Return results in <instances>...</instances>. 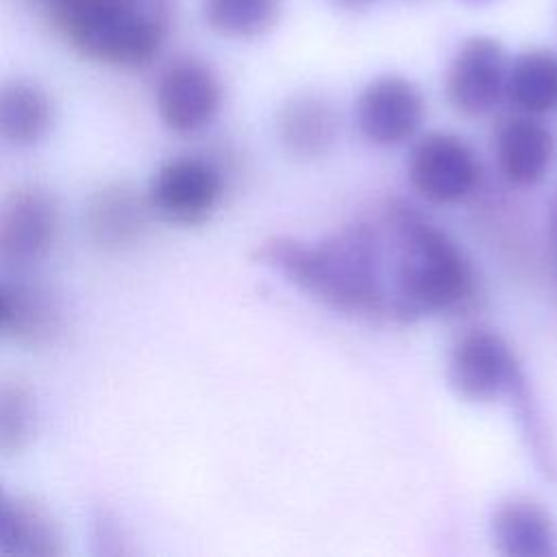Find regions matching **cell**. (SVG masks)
<instances>
[{"mask_svg":"<svg viewBox=\"0 0 557 557\" xmlns=\"http://www.w3.org/2000/svg\"><path fill=\"white\" fill-rule=\"evenodd\" d=\"M54 124L48 91L28 78L0 83V139L15 148H30L46 139Z\"/></svg>","mask_w":557,"mask_h":557,"instance_id":"obj_16","label":"cell"},{"mask_svg":"<svg viewBox=\"0 0 557 557\" xmlns=\"http://www.w3.org/2000/svg\"><path fill=\"white\" fill-rule=\"evenodd\" d=\"M450 389L476 405L509 396L524 379L509 344L494 331L470 329L457 337L446 368Z\"/></svg>","mask_w":557,"mask_h":557,"instance_id":"obj_7","label":"cell"},{"mask_svg":"<svg viewBox=\"0 0 557 557\" xmlns=\"http://www.w3.org/2000/svg\"><path fill=\"white\" fill-rule=\"evenodd\" d=\"M9 494L2 490V485H0V520H2V513H4V509H7V503H9Z\"/></svg>","mask_w":557,"mask_h":557,"instance_id":"obj_24","label":"cell"},{"mask_svg":"<svg viewBox=\"0 0 557 557\" xmlns=\"http://www.w3.org/2000/svg\"><path fill=\"white\" fill-rule=\"evenodd\" d=\"M333 2H337V4H342L346 9H361V7H368V4H372L376 0H333Z\"/></svg>","mask_w":557,"mask_h":557,"instance_id":"obj_23","label":"cell"},{"mask_svg":"<svg viewBox=\"0 0 557 557\" xmlns=\"http://www.w3.org/2000/svg\"><path fill=\"white\" fill-rule=\"evenodd\" d=\"M154 104L168 131L194 135L218 117L222 109V83L207 63L178 59L161 72Z\"/></svg>","mask_w":557,"mask_h":557,"instance_id":"obj_9","label":"cell"},{"mask_svg":"<svg viewBox=\"0 0 557 557\" xmlns=\"http://www.w3.org/2000/svg\"><path fill=\"white\" fill-rule=\"evenodd\" d=\"M7 313H9V296H7V285L0 283V331L7 326Z\"/></svg>","mask_w":557,"mask_h":557,"instance_id":"obj_21","label":"cell"},{"mask_svg":"<svg viewBox=\"0 0 557 557\" xmlns=\"http://www.w3.org/2000/svg\"><path fill=\"white\" fill-rule=\"evenodd\" d=\"M0 553L15 557H57L63 533L52 511L35 498H9L0 520Z\"/></svg>","mask_w":557,"mask_h":557,"instance_id":"obj_17","label":"cell"},{"mask_svg":"<svg viewBox=\"0 0 557 557\" xmlns=\"http://www.w3.org/2000/svg\"><path fill=\"white\" fill-rule=\"evenodd\" d=\"M407 178L411 189L429 205L450 207L476 189L481 163L463 137L431 131L413 141L407 157Z\"/></svg>","mask_w":557,"mask_h":557,"instance_id":"obj_6","label":"cell"},{"mask_svg":"<svg viewBox=\"0 0 557 557\" xmlns=\"http://www.w3.org/2000/svg\"><path fill=\"white\" fill-rule=\"evenodd\" d=\"M507 54L498 39L476 35L466 39L446 72V98L466 117H481L505 98Z\"/></svg>","mask_w":557,"mask_h":557,"instance_id":"obj_10","label":"cell"},{"mask_svg":"<svg viewBox=\"0 0 557 557\" xmlns=\"http://www.w3.org/2000/svg\"><path fill=\"white\" fill-rule=\"evenodd\" d=\"M52 24L85 59L135 70L154 61L174 20V0H52Z\"/></svg>","mask_w":557,"mask_h":557,"instance_id":"obj_3","label":"cell"},{"mask_svg":"<svg viewBox=\"0 0 557 557\" xmlns=\"http://www.w3.org/2000/svg\"><path fill=\"white\" fill-rule=\"evenodd\" d=\"M392 320L455 313L476 292V274L463 248L416 207L396 200L387 207Z\"/></svg>","mask_w":557,"mask_h":557,"instance_id":"obj_2","label":"cell"},{"mask_svg":"<svg viewBox=\"0 0 557 557\" xmlns=\"http://www.w3.org/2000/svg\"><path fill=\"white\" fill-rule=\"evenodd\" d=\"M342 131L339 111L318 94H298L283 102L276 113V135L283 150L296 159L324 157Z\"/></svg>","mask_w":557,"mask_h":557,"instance_id":"obj_14","label":"cell"},{"mask_svg":"<svg viewBox=\"0 0 557 557\" xmlns=\"http://www.w3.org/2000/svg\"><path fill=\"white\" fill-rule=\"evenodd\" d=\"M278 17L281 0H205L207 26L228 39L261 37Z\"/></svg>","mask_w":557,"mask_h":557,"instance_id":"obj_19","label":"cell"},{"mask_svg":"<svg viewBox=\"0 0 557 557\" xmlns=\"http://www.w3.org/2000/svg\"><path fill=\"white\" fill-rule=\"evenodd\" d=\"M150 215L146 191L139 194L137 187L124 181L107 183L85 205V235L102 252H122L144 239Z\"/></svg>","mask_w":557,"mask_h":557,"instance_id":"obj_11","label":"cell"},{"mask_svg":"<svg viewBox=\"0 0 557 557\" xmlns=\"http://www.w3.org/2000/svg\"><path fill=\"white\" fill-rule=\"evenodd\" d=\"M490 540L505 557H557V522L529 496H509L494 507Z\"/></svg>","mask_w":557,"mask_h":557,"instance_id":"obj_13","label":"cell"},{"mask_svg":"<svg viewBox=\"0 0 557 557\" xmlns=\"http://www.w3.org/2000/svg\"><path fill=\"white\" fill-rule=\"evenodd\" d=\"M255 261L335 313L392 318L381 239L368 224L344 226L315 242L270 237L255 250Z\"/></svg>","mask_w":557,"mask_h":557,"instance_id":"obj_1","label":"cell"},{"mask_svg":"<svg viewBox=\"0 0 557 557\" xmlns=\"http://www.w3.org/2000/svg\"><path fill=\"white\" fill-rule=\"evenodd\" d=\"M548 228H550V237H553V244L557 248V196L553 198L550 202V211H548Z\"/></svg>","mask_w":557,"mask_h":557,"instance_id":"obj_22","label":"cell"},{"mask_svg":"<svg viewBox=\"0 0 557 557\" xmlns=\"http://www.w3.org/2000/svg\"><path fill=\"white\" fill-rule=\"evenodd\" d=\"M424 96L416 83L398 74L370 81L355 102L361 137L379 148H394L416 137L424 122Z\"/></svg>","mask_w":557,"mask_h":557,"instance_id":"obj_8","label":"cell"},{"mask_svg":"<svg viewBox=\"0 0 557 557\" xmlns=\"http://www.w3.org/2000/svg\"><path fill=\"white\" fill-rule=\"evenodd\" d=\"M492 148L500 176L513 187L540 185L555 157L553 133L540 117L527 113L505 117L494 131Z\"/></svg>","mask_w":557,"mask_h":557,"instance_id":"obj_12","label":"cell"},{"mask_svg":"<svg viewBox=\"0 0 557 557\" xmlns=\"http://www.w3.org/2000/svg\"><path fill=\"white\" fill-rule=\"evenodd\" d=\"M463 4H470V7H485V4H492V2H498V0H461Z\"/></svg>","mask_w":557,"mask_h":557,"instance_id":"obj_25","label":"cell"},{"mask_svg":"<svg viewBox=\"0 0 557 557\" xmlns=\"http://www.w3.org/2000/svg\"><path fill=\"white\" fill-rule=\"evenodd\" d=\"M9 313L4 333L28 348H44L63 333V307L59 296L28 272H17L15 281L4 283Z\"/></svg>","mask_w":557,"mask_h":557,"instance_id":"obj_15","label":"cell"},{"mask_svg":"<svg viewBox=\"0 0 557 557\" xmlns=\"http://www.w3.org/2000/svg\"><path fill=\"white\" fill-rule=\"evenodd\" d=\"M61 231L57 196L37 183L11 189L0 202V268L30 272L54 248Z\"/></svg>","mask_w":557,"mask_h":557,"instance_id":"obj_4","label":"cell"},{"mask_svg":"<svg viewBox=\"0 0 557 557\" xmlns=\"http://www.w3.org/2000/svg\"><path fill=\"white\" fill-rule=\"evenodd\" d=\"M224 196L220 168L198 154H178L163 161L146 189L152 215L174 226L205 224Z\"/></svg>","mask_w":557,"mask_h":557,"instance_id":"obj_5","label":"cell"},{"mask_svg":"<svg viewBox=\"0 0 557 557\" xmlns=\"http://www.w3.org/2000/svg\"><path fill=\"white\" fill-rule=\"evenodd\" d=\"M37 431V403L28 383L0 381V457H13L28 448Z\"/></svg>","mask_w":557,"mask_h":557,"instance_id":"obj_20","label":"cell"},{"mask_svg":"<svg viewBox=\"0 0 557 557\" xmlns=\"http://www.w3.org/2000/svg\"><path fill=\"white\" fill-rule=\"evenodd\" d=\"M505 100L516 113L533 117L557 111V52L546 48L520 52L507 67Z\"/></svg>","mask_w":557,"mask_h":557,"instance_id":"obj_18","label":"cell"}]
</instances>
